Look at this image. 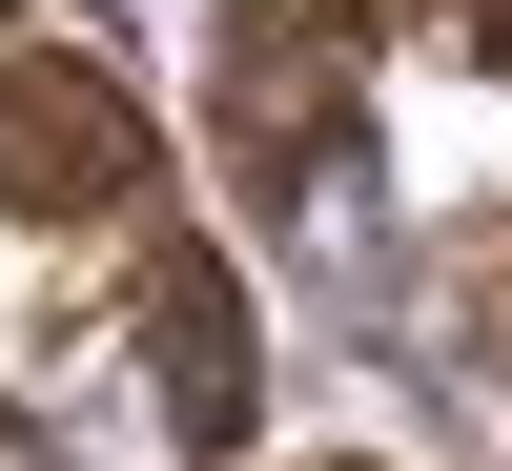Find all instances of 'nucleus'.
<instances>
[{"instance_id":"obj_2","label":"nucleus","mask_w":512,"mask_h":471,"mask_svg":"<svg viewBox=\"0 0 512 471\" xmlns=\"http://www.w3.org/2000/svg\"><path fill=\"white\" fill-rule=\"evenodd\" d=\"M205 144L267 226L328 205V164L369 144V0H205Z\"/></svg>"},{"instance_id":"obj_4","label":"nucleus","mask_w":512,"mask_h":471,"mask_svg":"<svg viewBox=\"0 0 512 471\" xmlns=\"http://www.w3.org/2000/svg\"><path fill=\"white\" fill-rule=\"evenodd\" d=\"M451 349H472V369H492V390H512V226L472 246V267H451Z\"/></svg>"},{"instance_id":"obj_5","label":"nucleus","mask_w":512,"mask_h":471,"mask_svg":"<svg viewBox=\"0 0 512 471\" xmlns=\"http://www.w3.org/2000/svg\"><path fill=\"white\" fill-rule=\"evenodd\" d=\"M431 21H451V41H472V62L512 82V0H431Z\"/></svg>"},{"instance_id":"obj_1","label":"nucleus","mask_w":512,"mask_h":471,"mask_svg":"<svg viewBox=\"0 0 512 471\" xmlns=\"http://www.w3.org/2000/svg\"><path fill=\"white\" fill-rule=\"evenodd\" d=\"M164 185V123L123 82L103 0H0V205L21 226H123Z\"/></svg>"},{"instance_id":"obj_3","label":"nucleus","mask_w":512,"mask_h":471,"mask_svg":"<svg viewBox=\"0 0 512 471\" xmlns=\"http://www.w3.org/2000/svg\"><path fill=\"white\" fill-rule=\"evenodd\" d=\"M144 390H164V451H246V308H226V246L185 226L144 246Z\"/></svg>"}]
</instances>
